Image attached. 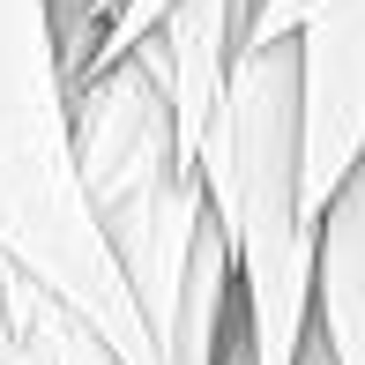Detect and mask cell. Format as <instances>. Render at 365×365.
<instances>
[{"mask_svg":"<svg viewBox=\"0 0 365 365\" xmlns=\"http://www.w3.org/2000/svg\"><path fill=\"white\" fill-rule=\"evenodd\" d=\"M202 202L231 254L246 365H298L313 336V209L298 187V38L246 45L202 149Z\"/></svg>","mask_w":365,"mask_h":365,"instance_id":"obj_1","label":"cell"},{"mask_svg":"<svg viewBox=\"0 0 365 365\" xmlns=\"http://www.w3.org/2000/svg\"><path fill=\"white\" fill-rule=\"evenodd\" d=\"M0 261L68 298L127 365H164L75 179L53 0H0Z\"/></svg>","mask_w":365,"mask_h":365,"instance_id":"obj_2","label":"cell"},{"mask_svg":"<svg viewBox=\"0 0 365 365\" xmlns=\"http://www.w3.org/2000/svg\"><path fill=\"white\" fill-rule=\"evenodd\" d=\"M68 142H75L82 202H90V217L149 321V343L164 358L179 284H187V254H194V231H202L209 202H202L194 157L179 149L172 97H164L149 45L120 53L112 68L82 75L68 90Z\"/></svg>","mask_w":365,"mask_h":365,"instance_id":"obj_3","label":"cell"},{"mask_svg":"<svg viewBox=\"0 0 365 365\" xmlns=\"http://www.w3.org/2000/svg\"><path fill=\"white\" fill-rule=\"evenodd\" d=\"M365 149V0H298V187L321 224Z\"/></svg>","mask_w":365,"mask_h":365,"instance_id":"obj_4","label":"cell"},{"mask_svg":"<svg viewBox=\"0 0 365 365\" xmlns=\"http://www.w3.org/2000/svg\"><path fill=\"white\" fill-rule=\"evenodd\" d=\"M239 23H246V0H164V15L142 30L135 45H149L164 75V97H172V127H179V149H202L209 120L224 105V75L239 60ZM127 45V53H135Z\"/></svg>","mask_w":365,"mask_h":365,"instance_id":"obj_5","label":"cell"},{"mask_svg":"<svg viewBox=\"0 0 365 365\" xmlns=\"http://www.w3.org/2000/svg\"><path fill=\"white\" fill-rule=\"evenodd\" d=\"M313 343L328 365H365V149L313 224Z\"/></svg>","mask_w":365,"mask_h":365,"instance_id":"obj_6","label":"cell"},{"mask_svg":"<svg viewBox=\"0 0 365 365\" xmlns=\"http://www.w3.org/2000/svg\"><path fill=\"white\" fill-rule=\"evenodd\" d=\"M0 365H127L90 321L38 276L0 261Z\"/></svg>","mask_w":365,"mask_h":365,"instance_id":"obj_7","label":"cell"},{"mask_svg":"<svg viewBox=\"0 0 365 365\" xmlns=\"http://www.w3.org/2000/svg\"><path fill=\"white\" fill-rule=\"evenodd\" d=\"M157 15H164V0H120V8L105 15V38H97V53H90V68H82V75L112 68V60H120L127 45H135V38H142L149 23H157Z\"/></svg>","mask_w":365,"mask_h":365,"instance_id":"obj_8","label":"cell"},{"mask_svg":"<svg viewBox=\"0 0 365 365\" xmlns=\"http://www.w3.org/2000/svg\"><path fill=\"white\" fill-rule=\"evenodd\" d=\"M97 8H105V0H97Z\"/></svg>","mask_w":365,"mask_h":365,"instance_id":"obj_9","label":"cell"}]
</instances>
